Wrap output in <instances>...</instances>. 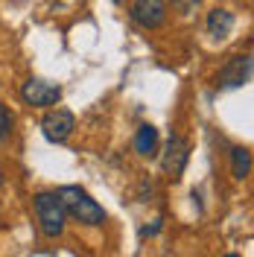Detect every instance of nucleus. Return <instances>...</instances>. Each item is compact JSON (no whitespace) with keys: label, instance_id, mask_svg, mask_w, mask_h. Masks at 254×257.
I'll list each match as a JSON object with an SVG mask.
<instances>
[{"label":"nucleus","instance_id":"obj_1","mask_svg":"<svg viewBox=\"0 0 254 257\" xmlns=\"http://www.w3.org/2000/svg\"><path fill=\"white\" fill-rule=\"evenodd\" d=\"M59 199H62V205H64V213L73 216L76 222L91 225V228L105 222V210H102V205H99L96 199H91L88 190H82V187H76V184L62 187V190H59Z\"/></svg>","mask_w":254,"mask_h":257},{"label":"nucleus","instance_id":"obj_2","mask_svg":"<svg viewBox=\"0 0 254 257\" xmlns=\"http://www.w3.org/2000/svg\"><path fill=\"white\" fill-rule=\"evenodd\" d=\"M32 205H35V216H38V225H41L44 237H62L64 225H67V213H64L59 193H50V190L35 193Z\"/></svg>","mask_w":254,"mask_h":257},{"label":"nucleus","instance_id":"obj_3","mask_svg":"<svg viewBox=\"0 0 254 257\" xmlns=\"http://www.w3.org/2000/svg\"><path fill=\"white\" fill-rule=\"evenodd\" d=\"M190 161V144L181 138V135H170V141L164 146V155H161V167L170 178H181L184 167Z\"/></svg>","mask_w":254,"mask_h":257},{"label":"nucleus","instance_id":"obj_4","mask_svg":"<svg viewBox=\"0 0 254 257\" xmlns=\"http://www.w3.org/2000/svg\"><path fill=\"white\" fill-rule=\"evenodd\" d=\"M76 128V117L67 111V108H56V111H47L41 117V132L50 144H64Z\"/></svg>","mask_w":254,"mask_h":257},{"label":"nucleus","instance_id":"obj_5","mask_svg":"<svg viewBox=\"0 0 254 257\" xmlns=\"http://www.w3.org/2000/svg\"><path fill=\"white\" fill-rule=\"evenodd\" d=\"M21 99L32 108H47V105H56L62 99V88L44 79H27L21 88Z\"/></svg>","mask_w":254,"mask_h":257},{"label":"nucleus","instance_id":"obj_6","mask_svg":"<svg viewBox=\"0 0 254 257\" xmlns=\"http://www.w3.org/2000/svg\"><path fill=\"white\" fill-rule=\"evenodd\" d=\"M251 70H254V62H251V53H239V56H231L225 67L219 70V85L222 88H242L251 82Z\"/></svg>","mask_w":254,"mask_h":257},{"label":"nucleus","instance_id":"obj_7","mask_svg":"<svg viewBox=\"0 0 254 257\" xmlns=\"http://www.w3.org/2000/svg\"><path fill=\"white\" fill-rule=\"evenodd\" d=\"M129 15L143 30H158L161 24L167 21V3L164 0H135Z\"/></svg>","mask_w":254,"mask_h":257},{"label":"nucleus","instance_id":"obj_8","mask_svg":"<svg viewBox=\"0 0 254 257\" xmlns=\"http://www.w3.org/2000/svg\"><path fill=\"white\" fill-rule=\"evenodd\" d=\"M135 152L141 158H155L158 155V128L143 123L138 132H135Z\"/></svg>","mask_w":254,"mask_h":257},{"label":"nucleus","instance_id":"obj_9","mask_svg":"<svg viewBox=\"0 0 254 257\" xmlns=\"http://www.w3.org/2000/svg\"><path fill=\"white\" fill-rule=\"evenodd\" d=\"M234 30V15L228 12V9H213V12H207V35L210 38H216V41H222L228 38Z\"/></svg>","mask_w":254,"mask_h":257},{"label":"nucleus","instance_id":"obj_10","mask_svg":"<svg viewBox=\"0 0 254 257\" xmlns=\"http://www.w3.org/2000/svg\"><path fill=\"white\" fill-rule=\"evenodd\" d=\"M231 170H234V178H248L251 176V149L248 146H234L231 149Z\"/></svg>","mask_w":254,"mask_h":257},{"label":"nucleus","instance_id":"obj_11","mask_svg":"<svg viewBox=\"0 0 254 257\" xmlns=\"http://www.w3.org/2000/svg\"><path fill=\"white\" fill-rule=\"evenodd\" d=\"M12 128H15V117H12V111L0 102V141H9V138H12Z\"/></svg>","mask_w":254,"mask_h":257},{"label":"nucleus","instance_id":"obj_12","mask_svg":"<svg viewBox=\"0 0 254 257\" xmlns=\"http://www.w3.org/2000/svg\"><path fill=\"white\" fill-rule=\"evenodd\" d=\"M196 6H199V0H173V9L181 12V15H190Z\"/></svg>","mask_w":254,"mask_h":257},{"label":"nucleus","instance_id":"obj_13","mask_svg":"<svg viewBox=\"0 0 254 257\" xmlns=\"http://www.w3.org/2000/svg\"><path fill=\"white\" fill-rule=\"evenodd\" d=\"M158 231H161V219H155V225H143L141 228V237L143 240H146V237H155Z\"/></svg>","mask_w":254,"mask_h":257},{"label":"nucleus","instance_id":"obj_14","mask_svg":"<svg viewBox=\"0 0 254 257\" xmlns=\"http://www.w3.org/2000/svg\"><path fill=\"white\" fill-rule=\"evenodd\" d=\"M141 202H152V184H149V178L141 181Z\"/></svg>","mask_w":254,"mask_h":257},{"label":"nucleus","instance_id":"obj_15","mask_svg":"<svg viewBox=\"0 0 254 257\" xmlns=\"http://www.w3.org/2000/svg\"><path fill=\"white\" fill-rule=\"evenodd\" d=\"M3 184H6V176H3V170H0V190H3Z\"/></svg>","mask_w":254,"mask_h":257},{"label":"nucleus","instance_id":"obj_16","mask_svg":"<svg viewBox=\"0 0 254 257\" xmlns=\"http://www.w3.org/2000/svg\"><path fill=\"white\" fill-rule=\"evenodd\" d=\"M225 257H239V254H237V251H231V254H225Z\"/></svg>","mask_w":254,"mask_h":257}]
</instances>
